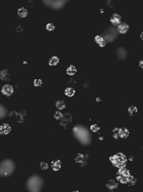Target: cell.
<instances>
[{"label":"cell","instance_id":"obj_1","mask_svg":"<svg viewBox=\"0 0 143 192\" xmlns=\"http://www.w3.org/2000/svg\"><path fill=\"white\" fill-rule=\"evenodd\" d=\"M72 133L77 142L82 146H89L92 142V135L90 130L86 126L77 124L76 125L73 130Z\"/></svg>","mask_w":143,"mask_h":192},{"label":"cell","instance_id":"obj_2","mask_svg":"<svg viewBox=\"0 0 143 192\" xmlns=\"http://www.w3.org/2000/svg\"><path fill=\"white\" fill-rule=\"evenodd\" d=\"M44 186V180L39 174L30 175L26 182V187L30 192H40Z\"/></svg>","mask_w":143,"mask_h":192},{"label":"cell","instance_id":"obj_3","mask_svg":"<svg viewBox=\"0 0 143 192\" xmlns=\"http://www.w3.org/2000/svg\"><path fill=\"white\" fill-rule=\"evenodd\" d=\"M16 165L11 159H5L0 162V177L7 178L15 173Z\"/></svg>","mask_w":143,"mask_h":192},{"label":"cell","instance_id":"obj_4","mask_svg":"<svg viewBox=\"0 0 143 192\" xmlns=\"http://www.w3.org/2000/svg\"><path fill=\"white\" fill-rule=\"evenodd\" d=\"M119 33L117 30V27L114 26L110 25V27H108L105 30L104 32L101 35L106 43H113L118 36Z\"/></svg>","mask_w":143,"mask_h":192},{"label":"cell","instance_id":"obj_5","mask_svg":"<svg viewBox=\"0 0 143 192\" xmlns=\"http://www.w3.org/2000/svg\"><path fill=\"white\" fill-rule=\"evenodd\" d=\"M42 2L47 7L53 10H60L63 8L68 0H42Z\"/></svg>","mask_w":143,"mask_h":192},{"label":"cell","instance_id":"obj_6","mask_svg":"<svg viewBox=\"0 0 143 192\" xmlns=\"http://www.w3.org/2000/svg\"><path fill=\"white\" fill-rule=\"evenodd\" d=\"M111 163H113V166H115L117 167H122L124 166L126 163V159L124 154H122L121 153L116 154L115 155H113V157H111Z\"/></svg>","mask_w":143,"mask_h":192},{"label":"cell","instance_id":"obj_7","mask_svg":"<svg viewBox=\"0 0 143 192\" xmlns=\"http://www.w3.org/2000/svg\"><path fill=\"white\" fill-rule=\"evenodd\" d=\"M130 177V171L124 166H122L120 169V171L118 173V179L122 183H127L129 182V179Z\"/></svg>","mask_w":143,"mask_h":192},{"label":"cell","instance_id":"obj_8","mask_svg":"<svg viewBox=\"0 0 143 192\" xmlns=\"http://www.w3.org/2000/svg\"><path fill=\"white\" fill-rule=\"evenodd\" d=\"M116 55L119 60H125L128 56V53H127V50H125V48L120 47L117 49Z\"/></svg>","mask_w":143,"mask_h":192},{"label":"cell","instance_id":"obj_9","mask_svg":"<svg viewBox=\"0 0 143 192\" xmlns=\"http://www.w3.org/2000/svg\"><path fill=\"white\" fill-rule=\"evenodd\" d=\"M87 160H88V156L84 154H77L76 158H75V162L79 164L81 166H83L87 163Z\"/></svg>","mask_w":143,"mask_h":192},{"label":"cell","instance_id":"obj_10","mask_svg":"<svg viewBox=\"0 0 143 192\" xmlns=\"http://www.w3.org/2000/svg\"><path fill=\"white\" fill-rule=\"evenodd\" d=\"M14 87L10 85V84H5L4 86H3L2 87V90L1 91L3 93V95H4L6 97H9L11 95H12V94L14 93Z\"/></svg>","mask_w":143,"mask_h":192},{"label":"cell","instance_id":"obj_11","mask_svg":"<svg viewBox=\"0 0 143 192\" xmlns=\"http://www.w3.org/2000/svg\"><path fill=\"white\" fill-rule=\"evenodd\" d=\"M110 21L112 26L117 27L118 24L122 23V17H121V15H119L118 14H113V15L110 17Z\"/></svg>","mask_w":143,"mask_h":192},{"label":"cell","instance_id":"obj_12","mask_svg":"<svg viewBox=\"0 0 143 192\" xmlns=\"http://www.w3.org/2000/svg\"><path fill=\"white\" fill-rule=\"evenodd\" d=\"M116 27L118 32L120 34H125V33L128 32L129 29H130L128 24L125 23H122V22L120 24H118Z\"/></svg>","mask_w":143,"mask_h":192},{"label":"cell","instance_id":"obj_13","mask_svg":"<svg viewBox=\"0 0 143 192\" xmlns=\"http://www.w3.org/2000/svg\"><path fill=\"white\" fill-rule=\"evenodd\" d=\"M0 79L4 82H7L10 80V72L8 70L4 69L0 71Z\"/></svg>","mask_w":143,"mask_h":192},{"label":"cell","instance_id":"obj_14","mask_svg":"<svg viewBox=\"0 0 143 192\" xmlns=\"http://www.w3.org/2000/svg\"><path fill=\"white\" fill-rule=\"evenodd\" d=\"M118 183L114 179H110L107 183H106V187L110 191H113L118 188Z\"/></svg>","mask_w":143,"mask_h":192},{"label":"cell","instance_id":"obj_15","mask_svg":"<svg viewBox=\"0 0 143 192\" xmlns=\"http://www.w3.org/2000/svg\"><path fill=\"white\" fill-rule=\"evenodd\" d=\"M7 115H8L7 108L3 104H0V120L6 118Z\"/></svg>","mask_w":143,"mask_h":192},{"label":"cell","instance_id":"obj_16","mask_svg":"<svg viewBox=\"0 0 143 192\" xmlns=\"http://www.w3.org/2000/svg\"><path fill=\"white\" fill-rule=\"evenodd\" d=\"M94 41L97 43V45H99V47H105L106 44V42L104 39V38L101 35H97L94 38Z\"/></svg>","mask_w":143,"mask_h":192},{"label":"cell","instance_id":"obj_17","mask_svg":"<svg viewBox=\"0 0 143 192\" xmlns=\"http://www.w3.org/2000/svg\"><path fill=\"white\" fill-rule=\"evenodd\" d=\"M55 106L58 111H63L66 108V103L63 100H58L55 103Z\"/></svg>","mask_w":143,"mask_h":192},{"label":"cell","instance_id":"obj_18","mask_svg":"<svg viewBox=\"0 0 143 192\" xmlns=\"http://www.w3.org/2000/svg\"><path fill=\"white\" fill-rule=\"evenodd\" d=\"M51 167L52 169L54 170V171H58L61 167V163H60V161L58 160H55V161H53L52 163H51Z\"/></svg>","mask_w":143,"mask_h":192},{"label":"cell","instance_id":"obj_19","mask_svg":"<svg viewBox=\"0 0 143 192\" xmlns=\"http://www.w3.org/2000/svg\"><path fill=\"white\" fill-rule=\"evenodd\" d=\"M18 15L20 18H25L27 15V10L24 7H21L18 10Z\"/></svg>","mask_w":143,"mask_h":192},{"label":"cell","instance_id":"obj_20","mask_svg":"<svg viewBox=\"0 0 143 192\" xmlns=\"http://www.w3.org/2000/svg\"><path fill=\"white\" fill-rule=\"evenodd\" d=\"M59 62V59L57 56H53L49 60V64L51 66H56Z\"/></svg>","mask_w":143,"mask_h":192},{"label":"cell","instance_id":"obj_21","mask_svg":"<svg viewBox=\"0 0 143 192\" xmlns=\"http://www.w3.org/2000/svg\"><path fill=\"white\" fill-rule=\"evenodd\" d=\"M76 71H77L76 68L73 65L70 66V67L66 69V73H67L69 75H74V74L76 73Z\"/></svg>","mask_w":143,"mask_h":192},{"label":"cell","instance_id":"obj_22","mask_svg":"<svg viewBox=\"0 0 143 192\" xmlns=\"http://www.w3.org/2000/svg\"><path fill=\"white\" fill-rule=\"evenodd\" d=\"M75 94V90L72 88V87H68V88H66V91H65V95H66V96H68V97H71V96H73Z\"/></svg>","mask_w":143,"mask_h":192},{"label":"cell","instance_id":"obj_23","mask_svg":"<svg viewBox=\"0 0 143 192\" xmlns=\"http://www.w3.org/2000/svg\"><path fill=\"white\" fill-rule=\"evenodd\" d=\"M54 28H55L54 25L53 23H47L46 24V30H48V31H52V30H54Z\"/></svg>","mask_w":143,"mask_h":192},{"label":"cell","instance_id":"obj_24","mask_svg":"<svg viewBox=\"0 0 143 192\" xmlns=\"http://www.w3.org/2000/svg\"><path fill=\"white\" fill-rule=\"evenodd\" d=\"M42 81L40 79H35V81H34V85H35V86H42Z\"/></svg>","mask_w":143,"mask_h":192},{"label":"cell","instance_id":"obj_25","mask_svg":"<svg viewBox=\"0 0 143 192\" xmlns=\"http://www.w3.org/2000/svg\"><path fill=\"white\" fill-rule=\"evenodd\" d=\"M88 86H89V84H88V83H87V82H86L85 83H83V87H85V88H87V87H88Z\"/></svg>","mask_w":143,"mask_h":192},{"label":"cell","instance_id":"obj_26","mask_svg":"<svg viewBox=\"0 0 143 192\" xmlns=\"http://www.w3.org/2000/svg\"><path fill=\"white\" fill-rule=\"evenodd\" d=\"M143 61L142 60H140V62H139V66H140V67L142 68L143 67Z\"/></svg>","mask_w":143,"mask_h":192},{"label":"cell","instance_id":"obj_27","mask_svg":"<svg viewBox=\"0 0 143 192\" xmlns=\"http://www.w3.org/2000/svg\"><path fill=\"white\" fill-rule=\"evenodd\" d=\"M100 100H101V99H100L99 98H96V101H98V102H100Z\"/></svg>","mask_w":143,"mask_h":192}]
</instances>
